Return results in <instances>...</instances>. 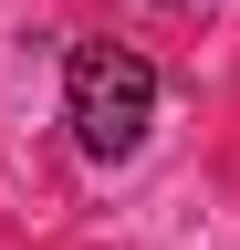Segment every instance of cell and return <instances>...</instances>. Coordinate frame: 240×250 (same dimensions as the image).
I'll list each match as a JSON object with an SVG mask.
<instances>
[{
	"mask_svg": "<svg viewBox=\"0 0 240 250\" xmlns=\"http://www.w3.org/2000/svg\"><path fill=\"white\" fill-rule=\"evenodd\" d=\"M63 125H73V146L84 156H136L146 146V125H157V62L126 52V42H73L63 62Z\"/></svg>",
	"mask_w": 240,
	"mask_h": 250,
	"instance_id": "cell-1",
	"label": "cell"
}]
</instances>
